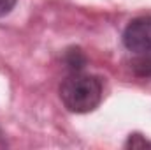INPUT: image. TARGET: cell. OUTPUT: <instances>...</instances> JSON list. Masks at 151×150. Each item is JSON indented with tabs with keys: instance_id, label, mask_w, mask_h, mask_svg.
I'll return each mask as SVG.
<instances>
[{
	"instance_id": "cell-1",
	"label": "cell",
	"mask_w": 151,
	"mask_h": 150,
	"mask_svg": "<svg viewBox=\"0 0 151 150\" xmlns=\"http://www.w3.org/2000/svg\"><path fill=\"white\" fill-rule=\"evenodd\" d=\"M102 81L81 71L70 73L60 85V99L72 113H90L102 101Z\"/></svg>"
},
{
	"instance_id": "cell-2",
	"label": "cell",
	"mask_w": 151,
	"mask_h": 150,
	"mask_svg": "<svg viewBox=\"0 0 151 150\" xmlns=\"http://www.w3.org/2000/svg\"><path fill=\"white\" fill-rule=\"evenodd\" d=\"M123 44L128 51L135 55H144L151 51V16H141L132 20L125 32Z\"/></svg>"
},
{
	"instance_id": "cell-3",
	"label": "cell",
	"mask_w": 151,
	"mask_h": 150,
	"mask_svg": "<svg viewBox=\"0 0 151 150\" xmlns=\"http://www.w3.org/2000/svg\"><path fill=\"white\" fill-rule=\"evenodd\" d=\"M132 71L141 78H151V51L139 55L132 62Z\"/></svg>"
},
{
	"instance_id": "cell-4",
	"label": "cell",
	"mask_w": 151,
	"mask_h": 150,
	"mask_svg": "<svg viewBox=\"0 0 151 150\" xmlns=\"http://www.w3.org/2000/svg\"><path fill=\"white\" fill-rule=\"evenodd\" d=\"M65 64L69 66V69L76 73V71H81L86 64V58L83 55L81 50H69L67 55H65Z\"/></svg>"
},
{
	"instance_id": "cell-5",
	"label": "cell",
	"mask_w": 151,
	"mask_h": 150,
	"mask_svg": "<svg viewBox=\"0 0 151 150\" xmlns=\"http://www.w3.org/2000/svg\"><path fill=\"white\" fill-rule=\"evenodd\" d=\"M127 149H144V147H151V143L148 140H144L141 134H130L128 141L125 143Z\"/></svg>"
},
{
	"instance_id": "cell-6",
	"label": "cell",
	"mask_w": 151,
	"mask_h": 150,
	"mask_svg": "<svg viewBox=\"0 0 151 150\" xmlns=\"http://www.w3.org/2000/svg\"><path fill=\"white\" fill-rule=\"evenodd\" d=\"M16 2H18V0H0V16L9 14V12L14 9Z\"/></svg>"
}]
</instances>
